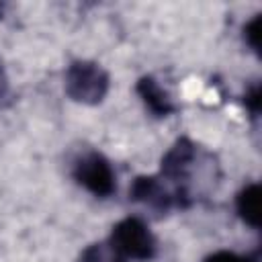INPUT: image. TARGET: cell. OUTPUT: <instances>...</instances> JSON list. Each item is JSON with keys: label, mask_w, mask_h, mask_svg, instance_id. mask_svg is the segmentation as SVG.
<instances>
[{"label": "cell", "mask_w": 262, "mask_h": 262, "mask_svg": "<svg viewBox=\"0 0 262 262\" xmlns=\"http://www.w3.org/2000/svg\"><path fill=\"white\" fill-rule=\"evenodd\" d=\"M201 162V151L194 141L188 137L176 139L168 151L162 156L158 176L174 190L182 209L192 207L194 192H192V178L196 172V164Z\"/></svg>", "instance_id": "obj_1"}, {"label": "cell", "mask_w": 262, "mask_h": 262, "mask_svg": "<svg viewBox=\"0 0 262 262\" xmlns=\"http://www.w3.org/2000/svg\"><path fill=\"white\" fill-rule=\"evenodd\" d=\"M108 86H111L108 72L98 61H92V59L72 61L63 76L66 94L74 102L86 104V106L100 104L108 94Z\"/></svg>", "instance_id": "obj_2"}, {"label": "cell", "mask_w": 262, "mask_h": 262, "mask_svg": "<svg viewBox=\"0 0 262 262\" xmlns=\"http://www.w3.org/2000/svg\"><path fill=\"white\" fill-rule=\"evenodd\" d=\"M108 248L117 252L125 260H137V262H149L158 254V242L149 229V225L135 215H129L121 221H117L111 229V235L106 239Z\"/></svg>", "instance_id": "obj_3"}, {"label": "cell", "mask_w": 262, "mask_h": 262, "mask_svg": "<svg viewBox=\"0 0 262 262\" xmlns=\"http://www.w3.org/2000/svg\"><path fill=\"white\" fill-rule=\"evenodd\" d=\"M72 178L90 194L106 199L117 190V174L106 156L96 149L78 154L72 162Z\"/></svg>", "instance_id": "obj_4"}, {"label": "cell", "mask_w": 262, "mask_h": 262, "mask_svg": "<svg viewBox=\"0 0 262 262\" xmlns=\"http://www.w3.org/2000/svg\"><path fill=\"white\" fill-rule=\"evenodd\" d=\"M131 201L145 205L147 209H154L158 213H170L174 209H182L174 190L158 176H137L129 186Z\"/></svg>", "instance_id": "obj_5"}, {"label": "cell", "mask_w": 262, "mask_h": 262, "mask_svg": "<svg viewBox=\"0 0 262 262\" xmlns=\"http://www.w3.org/2000/svg\"><path fill=\"white\" fill-rule=\"evenodd\" d=\"M135 92L141 98V102L145 104V108L158 119H166L178 111L170 92L154 76H141L135 82Z\"/></svg>", "instance_id": "obj_6"}, {"label": "cell", "mask_w": 262, "mask_h": 262, "mask_svg": "<svg viewBox=\"0 0 262 262\" xmlns=\"http://www.w3.org/2000/svg\"><path fill=\"white\" fill-rule=\"evenodd\" d=\"M260 196H262V188L260 182H248L237 194H235V211L239 215V219L250 225L252 229H260Z\"/></svg>", "instance_id": "obj_7"}, {"label": "cell", "mask_w": 262, "mask_h": 262, "mask_svg": "<svg viewBox=\"0 0 262 262\" xmlns=\"http://www.w3.org/2000/svg\"><path fill=\"white\" fill-rule=\"evenodd\" d=\"M78 262H129L108 248V244H90L82 250Z\"/></svg>", "instance_id": "obj_8"}, {"label": "cell", "mask_w": 262, "mask_h": 262, "mask_svg": "<svg viewBox=\"0 0 262 262\" xmlns=\"http://www.w3.org/2000/svg\"><path fill=\"white\" fill-rule=\"evenodd\" d=\"M262 14H254L246 25H244V41L246 45L260 55V37H262Z\"/></svg>", "instance_id": "obj_9"}, {"label": "cell", "mask_w": 262, "mask_h": 262, "mask_svg": "<svg viewBox=\"0 0 262 262\" xmlns=\"http://www.w3.org/2000/svg\"><path fill=\"white\" fill-rule=\"evenodd\" d=\"M244 104L248 108V113L252 117H258L260 115V108H262V90H260V84H252L246 94H244Z\"/></svg>", "instance_id": "obj_10"}, {"label": "cell", "mask_w": 262, "mask_h": 262, "mask_svg": "<svg viewBox=\"0 0 262 262\" xmlns=\"http://www.w3.org/2000/svg\"><path fill=\"white\" fill-rule=\"evenodd\" d=\"M203 262H258V258L244 256V254H237L231 250H217V252L209 254Z\"/></svg>", "instance_id": "obj_11"}, {"label": "cell", "mask_w": 262, "mask_h": 262, "mask_svg": "<svg viewBox=\"0 0 262 262\" xmlns=\"http://www.w3.org/2000/svg\"><path fill=\"white\" fill-rule=\"evenodd\" d=\"M6 94H8V76H6V70H4V66H2V61H0V100H2Z\"/></svg>", "instance_id": "obj_12"}, {"label": "cell", "mask_w": 262, "mask_h": 262, "mask_svg": "<svg viewBox=\"0 0 262 262\" xmlns=\"http://www.w3.org/2000/svg\"><path fill=\"white\" fill-rule=\"evenodd\" d=\"M4 10H6V6H4V4H0V18L4 16Z\"/></svg>", "instance_id": "obj_13"}]
</instances>
